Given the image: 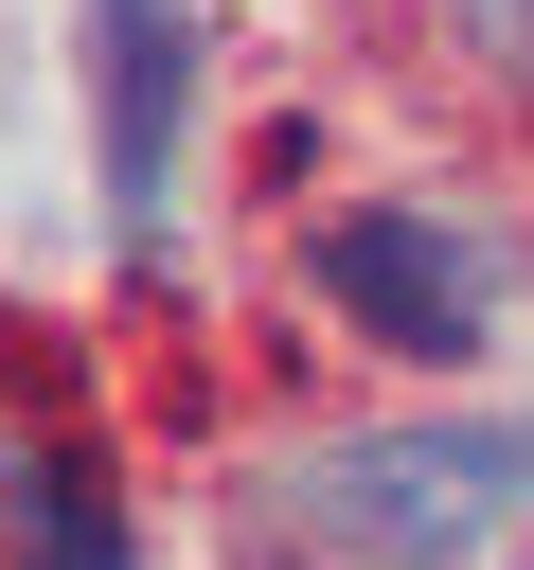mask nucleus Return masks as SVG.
I'll use <instances>...</instances> for the list:
<instances>
[{
  "mask_svg": "<svg viewBox=\"0 0 534 570\" xmlns=\"http://www.w3.org/2000/svg\"><path fill=\"white\" fill-rule=\"evenodd\" d=\"M534 499V428H356L338 463H320V517L356 534V552H392V570H445L463 534H498Z\"/></svg>",
  "mask_w": 534,
  "mask_h": 570,
  "instance_id": "obj_1",
  "label": "nucleus"
},
{
  "mask_svg": "<svg viewBox=\"0 0 534 570\" xmlns=\"http://www.w3.org/2000/svg\"><path fill=\"white\" fill-rule=\"evenodd\" d=\"M320 303H356V338H392V356H481V249L445 232V214H320Z\"/></svg>",
  "mask_w": 534,
  "mask_h": 570,
  "instance_id": "obj_2",
  "label": "nucleus"
},
{
  "mask_svg": "<svg viewBox=\"0 0 534 570\" xmlns=\"http://www.w3.org/2000/svg\"><path fill=\"white\" fill-rule=\"evenodd\" d=\"M89 107H107V232L142 249L178 196V107H196V0H89Z\"/></svg>",
  "mask_w": 534,
  "mask_h": 570,
  "instance_id": "obj_3",
  "label": "nucleus"
},
{
  "mask_svg": "<svg viewBox=\"0 0 534 570\" xmlns=\"http://www.w3.org/2000/svg\"><path fill=\"white\" fill-rule=\"evenodd\" d=\"M36 517H53V570H125V534H107V481H89V445H53V463H36Z\"/></svg>",
  "mask_w": 534,
  "mask_h": 570,
  "instance_id": "obj_4",
  "label": "nucleus"
}]
</instances>
